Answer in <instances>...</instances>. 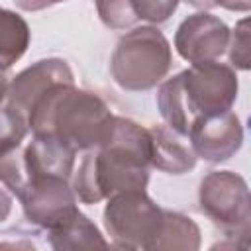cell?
<instances>
[{"mask_svg": "<svg viewBox=\"0 0 251 251\" xmlns=\"http://www.w3.org/2000/svg\"><path fill=\"white\" fill-rule=\"evenodd\" d=\"M229 63L241 71L249 69V20L243 18L235 24L233 31H229V43H227Z\"/></svg>", "mask_w": 251, "mask_h": 251, "instance_id": "17", "label": "cell"}, {"mask_svg": "<svg viewBox=\"0 0 251 251\" xmlns=\"http://www.w3.org/2000/svg\"><path fill=\"white\" fill-rule=\"evenodd\" d=\"M186 137L196 157L208 163H222L239 151L243 143V127L239 118L227 110L196 120Z\"/></svg>", "mask_w": 251, "mask_h": 251, "instance_id": "10", "label": "cell"}, {"mask_svg": "<svg viewBox=\"0 0 251 251\" xmlns=\"http://www.w3.org/2000/svg\"><path fill=\"white\" fill-rule=\"evenodd\" d=\"M29 45L27 22L12 12L0 8V71L10 69Z\"/></svg>", "mask_w": 251, "mask_h": 251, "instance_id": "13", "label": "cell"}, {"mask_svg": "<svg viewBox=\"0 0 251 251\" xmlns=\"http://www.w3.org/2000/svg\"><path fill=\"white\" fill-rule=\"evenodd\" d=\"M214 6H222L233 12H249L251 0H214Z\"/></svg>", "mask_w": 251, "mask_h": 251, "instance_id": "20", "label": "cell"}, {"mask_svg": "<svg viewBox=\"0 0 251 251\" xmlns=\"http://www.w3.org/2000/svg\"><path fill=\"white\" fill-rule=\"evenodd\" d=\"M10 212H12V198H10V194L6 190L0 188V224L4 220H8Z\"/></svg>", "mask_w": 251, "mask_h": 251, "instance_id": "21", "label": "cell"}, {"mask_svg": "<svg viewBox=\"0 0 251 251\" xmlns=\"http://www.w3.org/2000/svg\"><path fill=\"white\" fill-rule=\"evenodd\" d=\"M49 245L53 249H92L108 247V241L102 237L98 227L78 210L71 220L47 231Z\"/></svg>", "mask_w": 251, "mask_h": 251, "instance_id": "12", "label": "cell"}, {"mask_svg": "<svg viewBox=\"0 0 251 251\" xmlns=\"http://www.w3.org/2000/svg\"><path fill=\"white\" fill-rule=\"evenodd\" d=\"M200 247V227L194 220L176 214V212H163V226L159 231L153 249H184L194 251ZM151 249V251H153Z\"/></svg>", "mask_w": 251, "mask_h": 251, "instance_id": "14", "label": "cell"}, {"mask_svg": "<svg viewBox=\"0 0 251 251\" xmlns=\"http://www.w3.org/2000/svg\"><path fill=\"white\" fill-rule=\"evenodd\" d=\"M151 167L149 129L114 116L110 137L86 151L73 178V190L84 204H96L126 190H145Z\"/></svg>", "mask_w": 251, "mask_h": 251, "instance_id": "1", "label": "cell"}, {"mask_svg": "<svg viewBox=\"0 0 251 251\" xmlns=\"http://www.w3.org/2000/svg\"><path fill=\"white\" fill-rule=\"evenodd\" d=\"M16 6L20 10H25V12H39V10H45L49 6H55L59 2H65V0H14Z\"/></svg>", "mask_w": 251, "mask_h": 251, "instance_id": "19", "label": "cell"}, {"mask_svg": "<svg viewBox=\"0 0 251 251\" xmlns=\"http://www.w3.org/2000/svg\"><path fill=\"white\" fill-rule=\"evenodd\" d=\"M114 114L94 92L75 82L51 86L29 110L27 127L33 133L53 135L75 151L100 147L112 133Z\"/></svg>", "mask_w": 251, "mask_h": 251, "instance_id": "2", "label": "cell"}, {"mask_svg": "<svg viewBox=\"0 0 251 251\" xmlns=\"http://www.w3.org/2000/svg\"><path fill=\"white\" fill-rule=\"evenodd\" d=\"M25 218L47 231L71 220L76 208V194L69 186V178L37 176L18 196Z\"/></svg>", "mask_w": 251, "mask_h": 251, "instance_id": "7", "label": "cell"}, {"mask_svg": "<svg viewBox=\"0 0 251 251\" xmlns=\"http://www.w3.org/2000/svg\"><path fill=\"white\" fill-rule=\"evenodd\" d=\"M237 90L231 67L218 61L196 63L161 84L157 106L165 124L186 137L196 120L231 110Z\"/></svg>", "mask_w": 251, "mask_h": 251, "instance_id": "3", "label": "cell"}, {"mask_svg": "<svg viewBox=\"0 0 251 251\" xmlns=\"http://www.w3.org/2000/svg\"><path fill=\"white\" fill-rule=\"evenodd\" d=\"M173 65L167 37L153 25L127 31L116 45L110 59L112 78L131 92L149 90L161 82Z\"/></svg>", "mask_w": 251, "mask_h": 251, "instance_id": "4", "label": "cell"}, {"mask_svg": "<svg viewBox=\"0 0 251 251\" xmlns=\"http://www.w3.org/2000/svg\"><path fill=\"white\" fill-rule=\"evenodd\" d=\"M27 131V122L20 114L10 110L6 104L0 106V155L24 143Z\"/></svg>", "mask_w": 251, "mask_h": 251, "instance_id": "16", "label": "cell"}, {"mask_svg": "<svg viewBox=\"0 0 251 251\" xmlns=\"http://www.w3.org/2000/svg\"><path fill=\"white\" fill-rule=\"evenodd\" d=\"M129 2L137 22H149V24L167 22L178 6V0H129Z\"/></svg>", "mask_w": 251, "mask_h": 251, "instance_id": "18", "label": "cell"}, {"mask_svg": "<svg viewBox=\"0 0 251 251\" xmlns=\"http://www.w3.org/2000/svg\"><path fill=\"white\" fill-rule=\"evenodd\" d=\"M186 4H190V6H194V8H198V10H210V8H214V0H184Z\"/></svg>", "mask_w": 251, "mask_h": 251, "instance_id": "22", "label": "cell"}, {"mask_svg": "<svg viewBox=\"0 0 251 251\" xmlns=\"http://www.w3.org/2000/svg\"><path fill=\"white\" fill-rule=\"evenodd\" d=\"M163 212L145 190L112 194L104 208V226L118 249H153L163 226Z\"/></svg>", "mask_w": 251, "mask_h": 251, "instance_id": "5", "label": "cell"}, {"mask_svg": "<svg viewBox=\"0 0 251 251\" xmlns=\"http://www.w3.org/2000/svg\"><path fill=\"white\" fill-rule=\"evenodd\" d=\"M229 43V27L208 12H198L180 22L175 33L178 55L190 65L218 61Z\"/></svg>", "mask_w": 251, "mask_h": 251, "instance_id": "8", "label": "cell"}, {"mask_svg": "<svg viewBox=\"0 0 251 251\" xmlns=\"http://www.w3.org/2000/svg\"><path fill=\"white\" fill-rule=\"evenodd\" d=\"M96 10L110 29H129L137 24L129 0H96Z\"/></svg>", "mask_w": 251, "mask_h": 251, "instance_id": "15", "label": "cell"}, {"mask_svg": "<svg viewBox=\"0 0 251 251\" xmlns=\"http://www.w3.org/2000/svg\"><path fill=\"white\" fill-rule=\"evenodd\" d=\"M59 82H75L73 71L67 65V61L51 57V59H41L33 63L31 67L24 69L20 75H16L6 88L4 94V104L20 114L25 122L29 116V110L33 104L55 84Z\"/></svg>", "mask_w": 251, "mask_h": 251, "instance_id": "9", "label": "cell"}, {"mask_svg": "<svg viewBox=\"0 0 251 251\" xmlns=\"http://www.w3.org/2000/svg\"><path fill=\"white\" fill-rule=\"evenodd\" d=\"M202 212L227 235L247 239L251 229V200L243 176L231 171H214L200 184Z\"/></svg>", "mask_w": 251, "mask_h": 251, "instance_id": "6", "label": "cell"}, {"mask_svg": "<svg viewBox=\"0 0 251 251\" xmlns=\"http://www.w3.org/2000/svg\"><path fill=\"white\" fill-rule=\"evenodd\" d=\"M151 137V167L169 173L182 175L194 169L196 155L190 143L182 141V135L173 131L169 126H153L149 127Z\"/></svg>", "mask_w": 251, "mask_h": 251, "instance_id": "11", "label": "cell"}]
</instances>
